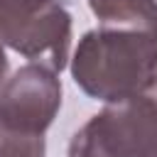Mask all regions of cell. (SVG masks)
Masks as SVG:
<instances>
[{"label":"cell","mask_w":157,"mask_h":157,"mask_svg":"<svg viewBox=\"0 0 157 157\" xmlns=\"http://www.w3.org/2000/svg\"><path fill=\"white\" fill-rule=\"evenodd\" d=\"M76 86L103 103H118L157 83V34L125 27L86 32L71 56Z\"/></svg>","instance_id":"1"},{"label":"cell","mask_w":157,"mask_h":157,"mask_svg":"<svg viewBox=\"0 0 157 157\" xmlns=\"http://www.w3.org/2000/svg\"><path fill=\"white\" fill-rule=\"evenodd\" d=\"M61 108V81L42 64H25L0 88V157H47L44 132Z\"/></svg>","instance_id":"2"},{"label":"cell","mask_w":157,"mask_h":157,"mask_svg":"<svg viewBox=\"0 0 157 157\" xmlns=\"http://www.w3.org/2000/svg\"><path fill=\"white\" fill-rule=\"evenodd\" d=\"M69 157H157V83L91 115L74 132Z\"/></svg>","instance_id":"3"},{"label":"cell","mask_w":157,"mask_h":157,"mask_svg":"<svg viewBox=\"0 0 157 157\" xmlns=\"http://www.w3.org/2000/svg\"><path fill=\"white\" fill-rule=\"evenodd\" d=\"M0 42L32 64L61 71L71 54V15L59 0H0Z\"/></svg>","instance_id":"4"},{"label":"cell","mask_w":157,"mask_h":157,"mask_svg":"<svg viewBox=\"0 0 157 157\" xmlns=\"http://www.w3.org/2000/svg\"><path fill=\"white\" fill-rule=\"evenodd\" d=\"M103 27H125L157 34V0H88Z\"/></svg>","instance_id":"5"},{"label":"cell","mask_w":157,"mask_h":157,"mask_svg":"<svg viewBox=\"0 0 157 157\" xmlns=\"http://www.w3.org/2000/svg\"><path fill=\"white\" fill-rule=\"evenodd\" d=\"M5 44L0 42V88H2V83L7 81V56H5V49H2Z\"/></svg>","instance_id":"6"}]
</instances>
